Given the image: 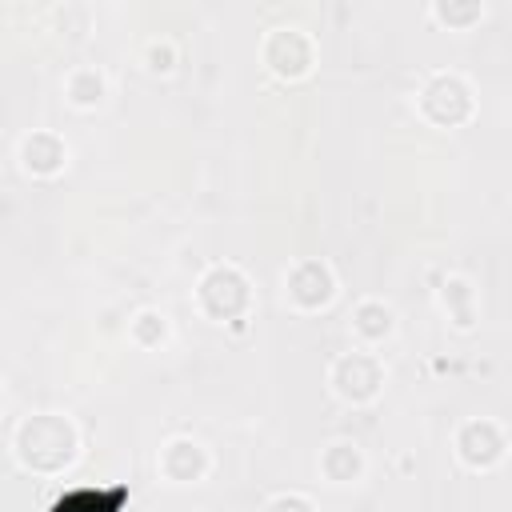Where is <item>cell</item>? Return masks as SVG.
<instances>
[{"instance_id":"cell-1","label":"cell","mask_w":512,"mask_h":512,"mask_svg":"<svg viewBox=\"0 0 512 512\" xmlns=\"http://www.w3.org/2000/svg\"><path fill=\"white\" fill-rule=\"evenodd\" d=\"M120 504H124V488H112V492H72V496H64L52 512H120Z\"/></svg>"}]
</instances>
